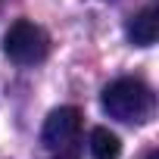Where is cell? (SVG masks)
<instances>
[{
    "label": "cell",
    "instance_id": "6da1fadb",
    "mask_svg": "<svg viewBox=\"0 0 159 159\" xmlns=\"http://www.w3.org/2000/svg\"><path fill=\"white\" fill-rule=\"evenodd\" d=\"M103 109L109 112V119L128 122V125H140L153 116V91L140 81V78H116L112 84L103 88L100 94Z\"/></svg>",
    "mask_w": 159,
    "mask_h": 159
},
{
    "label": "cell",
    "instance_id": "8992f818",
    "mask_svg": "<svg viewBox=\"0 0 159 159\" xmlns=\"http://www.w3.org/2000/svg\"><path fill=\"white\" fill-rule=\"evenodd\" d=\"M147 159H159V153H156V150H153V153H150V156H147Z\"/></svg>",
    "mask_w": 159,
    "mask_h": 159
},
{
    "label": "cell",
    "instance_id": "277c9868",
    "mask_svg": "<svg viewBox=\"0 0 159 159\" xmlns=\"http://www.w3.org/2000/svg\"><path fill=\"white\" fill-rule=\"evenodd\" d=\"M125 34H128V41L134 47H153L156 38H159V13H156V7H147L137 16H131Z\"/></svg>",
    "mask_w": 159,
    "mask_h": 159
},
{
    "label": "cell",
    "instance_id": "7a4b0ae2",
    "mask_svg": "<svg viewBox=\"0 0 159 159\" xmlns=\"http://www.w3.org/2000/svg\"><path fill=\"white\" fill-rule=\"evenodd\" d=\"M3 53L16 66H38L50 53V38L41 25H34L28 19H19V22L10 25V31L3 38Z\"/></svg>",
    "mask_w": 159,
    "mask_h": 159
},
{
    "label": "cell",
    "instance_id": "3957f363",
    "mask_svg": "<svg viewBox=\"0 0 159 159\" xmlns=\"http://www.w3.org/2000/svg\"><path fill=\"white\" fill-rule=\"evenodd\" d=\"M78 134H81V112L75 106H59L47 116L41 140L50 153H69L72 143L78 140Z\"/></svg>",
    "mask_w": 159,
    "mask_h": 159
},
{
    "label": "cell",
    "instance_id": "5b68a950",
    "mask_svg": "<svg viewBox=\"0 0 159 159\" xmlns=\"http://www.w3.org/2000/svg\"><path fill=\"white\" fill-rule=\"evenodd\" d=\"M88 147H91V156L94 159H119L122 156V140L109 128H94Z\"/></svg>",
    "mask_w": 159,
    "mask_h": 159
}]
</instances>
